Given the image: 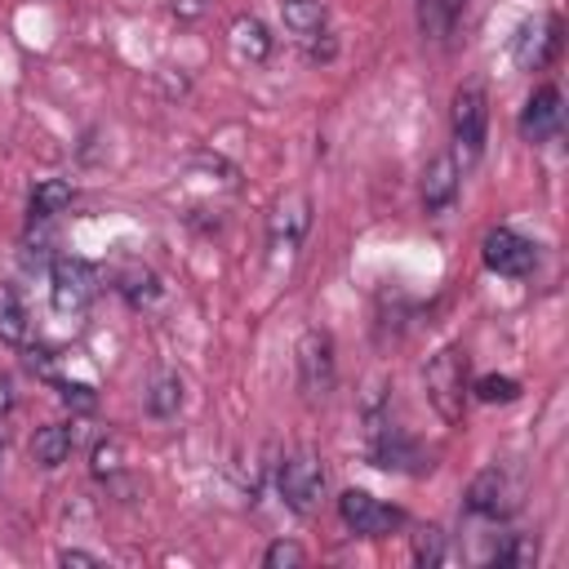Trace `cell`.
I'll return each mask as SVG.
<instances>
[{"instance_id":"obj_28","label":"cell","mask_w":569,"mask_h":569,"mask_svg":"<svg viewBox=\"0 0 569 569\" xmlns=\"http://www.w3.org/2000/svg\"><path fill=\"white\" fill-rule=\"evenodd\" d=\"M58 565H67V569H71V565H76V569H98L102 560H98L93 551H80V547H67V551H58Z\"/></svg>"},{"instance_id":"obj_7","label":"cell","mask_w":569,"mask_h":569,"mask_svg":"<svg viewBox=\"0 0 569 569\" xmlns=\"http://www.w3.org/2000/svg\"><path fill=\"white\" fill-rule=\"evenodd\" d=\"M338 516H342V525H347L351 533H360V538H387L391 529L405 525V511H400V507H387V502H378V498L365 493V489H342Z\"/></svg>"},{"instance_id":"obj_1","label":"cell","mask_w":569,"mask_h":569,"mask_svg":"<svg viewBox=\"0 0 569 569\" xmlns=\"http://www.w3.org/2000/svg\"><path fill=\"white\" fill-rule=\"evenodd\" d=\"M422 382H427L431 409L445 422H462V396H467V356H462V347H440L427 360Z\"/></svg>"},{"instance_id":"obj_12","label":"cell","mask_w":569,"mask_h":569,"mask_svg":"<svg viewBox=\"0 0 569 569\" xmlns=\"http://www.w3.org/2000/svg\"><path fill=\"white\" fill-rule=\"evenodd\" d=\"M458 156H449V151H440V156H431L427 160V169H422V209L427 213H440V209H449L453 204V196H458Z\"/></svg>"},{"instance_id":"obj_15","label":"cell","mask_w":569,"mask_h":569,"mask_svg":"<svg viewBox=\"0 0 569 569\" xmlns=\"http://www.w3.org/2000/svg\"><path fill=\"white\" fill-rule=\"evenodd\" d=\"M462 9H467V0H418V31L427 40H445L458 27Z\"/></svg>"},{"instance_id":"obj_26","label":"cell","mask_w":569,"mask_h":569,"mask_svg":"<svg viewBox=\"0 0 569 569\" xmlns=\"http://www.w3.org/2000/svg\"><path fill=\"white\" fill-rule=\"evenodd\" d=\"M49 382L58 387V396H62L71 409H84V413H89V409L98 405V391H93V382H71V378H58V373H53Z\"/></svg>"},{"instance_id":"obj_9","label":"cell","mask_w":569,"mask_h":569,"mask_svg":"<svg viewBox=\"0 0 569 569\" xmlns=\"http://www.w3.org/2000/svg\"><path fill=\"white\" fill-rule=\"evenodd\" d=\"M307 231H311V200H307L302 191H293V196H284V200L271 209V218H267V240H271L276 253H298V244L307 240Z\"/></svg>"},{"instance_id":"obj_20","label":"cell","mask_w":569,"mask_h":569,"mask_svg":"<svg viewBox=\"0 0 569 569\" xmlns=\"http://www.w3.org/2000/svg\"><path fill=\"white\" fill-rule=\"evenodd\" d=\"M27 329H31V320H27V307H22L18 289L13 284H0V338L9 347H22L27 342Z\"/></svg>"},{"instance_id":"obj_14","label":"cell","mask_w":569,"mask_h":569,"mask_svg":"<svg viewBox=\"0 0 569 569\" xmlns=\"http://www.w3.org/2000/svg\"><path fill=\"white\" fill-rule=\"evenodd\" d=\"M280 18L284 27L298 36V40H311V36H325V0H280Z\"/></svg>"},{"instance_id":"obj_25","label":"cell","mask_w":569,"mask_h":569,"mask_svg":"<svg viewBox=\"0 0 569 569\" xmlns=\"http://www.w3.org/2000/svg\"><path fill=\"white\" fill-rule=\"evenodd\" d=\"M262 565H267V569H298V565H307V551H302L298 542H289V538H276V542L262 551Z\"/></svg>"},{"instance_id":"obj_16","label":"cell","mask_w":569,"mask_h":569,"mask_svg":"<svg viewBox=\"0 0 569 569\" xmlns=\"http://www.w3.org/2000/svg\"><path fill=\"white\" fill-rule=\"evenodd\" d=\"M76 200V187L67 182V178H40L36 187H31V200H27V213L31 218H53V213H62L67 204Z\"/></svg>"},{"instance_id":"obj_6","label":"cell","mask_w":569,"mask_h":569,"mask_svg":"<svg viewBox=\"0 0 569 569\" xmlns=\"http://www.w3.org/2000/svg\"><path fill=\"white\" fill-rule=\"evenodd\" d=\"M480 258H485V267H489L493 276L520 280V276H529V271L538 267V244L525 240V236L511 231V227H493V231H485V240H480Z\"/></svg>"},{"instance_id":"obj_21","label":"cell","mask_w":569,"mask_h":569,"mask_svg":"<svg viewBox=\"0 0 569 569\" xmlns=\"http://www.w3.org/2000/svg\"><path fill=\"white\" fill-rule=\"evenodd\" d=\"M489 565H507V569H533L538 565V542L529 533H507L493 551H489Z\"/></svg>"},{"instance_id":"obj_24","label":"cell","mask_w":569,"mask_h":569,"mask_svg":"<svg viewBox=\"0 0 569 569\" xmlns=\"http://www.w3.org/2000/svg\"><path fill=\"white\" fill-rule=\"evenodd\" d=\"M445 547H449V542H445V529H440V525H422V529L413 533V560L427 565V569L445 560Z\"/></svg>"},{"instance_id":"obj_2","label":"cell","mask_w":569,"mask_h":569,"mask_svg":"<svg viewBox=\"0 0 569 569\" xmlns=\"http://www.w3.org/2000/svg\"><path fill=\"white\" fill-rule=\"evenodd\" d=\"M449 129H453V147H458L462 164H476L480 151H485V133H489V98H485L480 84H462L453 93Z\"/></svg>"},{"instance_id":"obj_19","label":"cell","mask_w":569,"mask_h":569,"mask_svg":"<svg viewBox=\"0 0 569 569\" xmlns=\"http://www.w3.org/2000/svg\"><path fill=\"white\" fill-rule=\"evenodd\" d=\"M116 289L124 293L129 307H151V302L160 298V276H156L151 267H124V271L116 276Z\"/></svg>"},{"instance_id":"obj_13","label":"cell","mask_w":569,"mask_h":569,"mask_svg":"<svg viewBox=\"0 0 569 569\" xmlns=\"http://www.w3.org/2000/svg\"><path fill=\"white\" fill-rule=\"evenodd\" d=\"M71 445H76V431H71V427L44 422V427H36V436H31V462L44 467V471H58V467L71 458Z\"/></svg>"},{"instance_id":"obj_23","label":"cell","mask_w":569,"mask_h":569,"mask_svg":"<svg viewBox=\"0 0 569 569\" xmlns=\"http://www.w3.org/2000/svg\"><path fill=\"white\" fill-rule=\"evenodd\" d=\"M471 391H476L480 405H511V400H520V382L507 378V373H485V378H476Z\"/></svg>"},{"instance_id":"obj_5","label":"cell","mask_w":569,"mask_h":569,"mask_svg":"<svg viewBox=\"0 0 569 569\" xmlns=\"http://www.w3.org/2000/svg\"><path fill=\"white\" fill-rule=\"evenodd\" d=\"M298 382L311 400H325L338 382V360H333V338L325 329H302L298 338Z\"/></svg>"},{"instance_id":"obj_22","label":"cell","mask_w":569,"mask_h":569,"mask_svg":"<svg viewBox=\"0 0 569 569\" xmlns=\"http://www.w3.org/2000/svg\"><path fill=\"white\" fill-rule=\"evenodd\" d=\"M89 471H93L98 480H107V485L124 471V449H120L116 436H102V440L93 445V453H89Z\"/></svg>"},{"instance_id":"obj_10","label":"cell","mask_w":569,"mask_h":569,"mask_svg":"<svg viewBox=\"0 0 569 569\" xmlns=\"http://www.w3.org/2000/svg\"><path fill=\"white\" fill-rule=\"evenodd\" d=\"M369 458H373V467H382V471H409V476L431 471V458H422V449H418L413 440H405L396 427H378V431H373Z\"/></svg>"},{"instance_id":"obj_18","label":"cell","mask_w":569,"mask_h":569,"mask_svg":"<svg viewBox=\"0 0 569 569\" xmlns=\"http://www.w3.org/2000/svg\"><path fill=\"white\" fill-rule=\"evenodd\" d=\"M231 44H236V53L244 62H267L271 58V36H267V27L258 18H236L231 22Z\"/></svg>"},{"instance_id":"obj_3","label":"cell","mask_w":569,"mask_h":569,"mask_svg":"<svg viewBox=\"0 0 569 569\" xmlns=\"http://www.w3.org/2000/svg\"><path fill=\"white\" fill-rule=\"evenodd\" d=\"M98 293V280H93V267L80 262V258H53L49 267V302L58 316H84L89 302Z\"/></svg>"},{"instance_id":"obj_27","label":"cell","mask_w":569,"mask_h":569,"mask_svg":"<svg viewBox=\"0 0 569 569\" xmlns=\"http://www.w3.org/2000/svg\"><path fill=\"white\" fill-rule=\"evenodd\" d=\"M511 53H516V62H520V67H538V62H542V58H538V31H533V22H525V27L516 31Z\"/></svg>"},{"instance_id":"obj_8","label":"cell","mask_w":569,"mask_h":569,"mask_svg":"<svg viewBox=\"0 0 569 569\" xmlns=\"http://www.w3.org/2000/svg\"><path fill=\"white\" fill-rule=\"evenodd\" d=\"M560 124H565V98H560V89L556 84L533 89L529 102H525V111H520V138L533 142V147H542V142H551L560 133Z\"/></svg>"},{"instance_id":"obj_30","label":"cell","mask_w":569,"mask_h":569,"mask_svg":"<svg viewBox=\"0 0 569 569\" xmlns=\"http://www.w3.org/2000/svg\"><path fill=\"white\" fill-rule=\"evenodd\" d=\"M0 453H4V436H0Z\"/></svg>"},{"instance_id":"obj_4","label":"cell","mask_w":569,"mask_h":569,"mask_svg":"<svg viewBox=\"0 0 569 569\" xmlns=\"http://www.w3.org/2000/svg\"><path fill=\"white\" fill-rule=\"evenodd\" d=\"M276 489H280V498L298 511V516H307V511H316V502L325 498V467H320V458L316 453H289L284 462H280V471H276Z\"/></svg>"},{"instance_id":"obj_17","label":"cell","mask_w":569,"mask_h":569,"mask_svg":"<svg viewBox=\"0 0 569 569\" xmlns=\"http://www.w3.org/2000/svg\"><path fill=\"white\" fill-rule=\"evenodd\" d=\"M178 409H182V378L169 373V369H160L151 378V387H147V413L160 418V422H169V418H178Z\"/></svg>"},{"instance_id":"obj_11","label":"cell","mask_w":569,"mask_h":569,"mask_svg":"<svg viewBox=\"0 0 569 569\" xmlns=\"http://www.w3.org/2000/svg\"><path fill=\"white\" fill-rule=\"evenodd\" d=\"M462 507H467L471 516H485V520L507 516V511H511V485H507V476H502L498 467L476 471L471 485H467V493H462Z\"/></svg>"},{"instance_id":"obj_29","label":"cell","mask_w":569,"mask_h":569,"mask_svg":"<svg viewBox=\"0 0 569 569\" xmlns=\"http://www.w3.org/2000/svg\"><path fill=\"white\" fill-rule=\"evenodd\" d=\"M9 405H13V387H9V378H0V418L9 413Z\"/></svg>"}]
</instances>
